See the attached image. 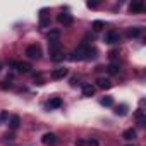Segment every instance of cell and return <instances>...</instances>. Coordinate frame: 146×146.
Instances as JSON below:
<instances>
[{
	"label": "cell",
	"instance_id": "3957f363",
	"mask_svg": "<svg viewBox=\"0 0 146 146\" xmlns=\"http://www.w3.org/2000/svg\"><path fill=\"white\" fill-rule=\"evenodd\" d=\"M26 55L29 57V58H40L41 57V48H40V45H29L28 48H26Z\"/></svg>",
	"mask_w": 146,
	"mask_h": 146
},
{
	"label": "cell",
	"instance_id": "ba28073f",
	"mask_svg": "<svg viewBox=\"0 0 146 146\" xmlns=\"http://www.w3.org/2000/svg\"><path fill=\"white\" fill-rule=\"evenodd\" d=\"M41 141H43V144H50V146H52V144H57V143H58V137H57L53 132H46Z\"/></svg>",
	"mask_w": 146,
	"mask_h": 146
},
{
	"label": "cell",
	"instance_id": "d4e9b609",
	"mask_svg": "<svg viewBox=\"0 0 146 146\" xmlns=\"http://www.w3.org/2000/svg\"><path fill=\"white\" fill-rule=\"evenodd\" d=\"M88 146H98V141L96 139H90L88 141Z\"/></svg>",
	"mask_w": 146,
	"mask_h": 146
},
{
	"label": "cell",
	"instance_id": "30bf717a",
	"mask_svg": "<svg viewBox=\"0 0 146 146\" xmlns=\"http://www.w3.org/2000/svg\"><path fill=\"white\" fill-rule=\"evenodd\" d=\"M96 84H98V88H102V90L112 88V81H110V79H105V78H98V79H96Z\"/></svg>",
	"mask_w": 146,
	"mask_h": 146
},
{
	"label": "cell",
	"instance_id": "44dd1931",
	"mask_svg": "<svg viewBox=\"0 0 146 146\" xmlns=\"http://www.w3.org/2000/svg\"><path fill=\"white\" fill-rule=\"evenodd\" d=\"M58 31L55 29V31H50V35H48V40H58Z\"/></svg>",
	"mask_w": 146,
	"mask_h": 146
},
{
	"label": "cell",
	"instance_id": "d6986e66",
	"mask_svg": "<svg viewBox=\"0 0 146 146\" xmlns=\"http://www.w3.org/2000/svg\"><path fill=\"white\" fill-rule=\"evenodd\" d=\"M103 107H112L113 105V98L112 96H105V98H102V102H100Z\"/></svg>",
	"mask_w": 146,
	"mask_h": 146
},
{
	"label": "cell",
	"instance_id": "4316f807",
	"mask_svg": "<svg viewBox=\"0 0 146 146\" xmlns=\"http://www.w3.org/2000/svg\"><path fill=\"white\" fill-rule=\"evenodd\" d=\"M4 119H7V113H5V112H2V113H0V122H2Z\"/></svg>",
	"mask_w": 146,
	"mask_h": 146
},
{
	"label": "cell",
	"instance_id": "ffe728a7",
	"mask_svg": "<svg viewBox=\"0 0 146 146\" xmlns=\"http://www.w3.org/2000/svg\"><path fill=\"white\" fill-rule=\"evenodd\" d=\"M115 113L117 115H125L127 113V105H119L117 110H115Z\"/></svg>",
	"mask_w": 146,
	"mask_h": 146
},
{
	"label": "cell",
	"instance_id": "e0dca14e",
	"mask_svg": "<svg viewBox=\"0 0 146 146\" xmlns=\"http://www.w3.org/2000/svg\"><path fill=\"white\" fill-rule=\"evenodd\" d=\"M107 70L110 72V74H119V70H120V67H119V64H110L108 67H107Z\"/></svg>",
	"mask_w": 146,
	"mask_h": 146
},
{
	"label": "cell",
	"instance_id": "5b68a950",
	"mask_svg": "<svg viewBox=\"0 0 146 146\" xmlns=\"http://www.w3.org/2000/svg\"><path fill=\"white\" fill-rule=\"evenodd\" d=\"M57 21H58L60 24H64V26H70L72 23H74V17H72L70 14H67V12H62V14H58Z\"/></svg>",
	"mask_w": 146,
	"mask_h": 146
},
{
	"label": "cell",
	"instance_id": "603a6c76",
	"mask_svg": "<svg viewBox=\"0 0 146 146\" xmlns=\"http://www.w3.org/2000/svg\"><path fill=\"white\" fill-rule=\"evenodd\" d=\"M98 4H100L98 0H90V2H88V7H90V9H95V7H98Z\"/></svg>",
	"mask_w": 146,
	"mask_h": 146
},
{
	"label": "cell",
	"instance_id": "7a4b0ae2",
	"mask_svg": "<svg viewBox=\"0 0 146 146\" xmlns=\"http://www.w3.org/2000/svg\"><path fill=\"white\" fill-rule=\"evenodd\" d=\"M48 52H50L52 60H55V62H58V60L64 58V55H62V45H60L58 40H48Z\"/></svg>",
	"mask_w": 146,
	"mask_h": 146
},
{
	"label": "cell",
	"instance_id": "484cf974",
	"mask_svg": "<svg viewBox=\"0 0 146 146\" xmlns=\"http://www.w3.org/2000/svg\"><path fill=\"white\" fill-rule=\"evenodd\" d=\"M76 144H78V146H84V144H86V143H84V141H83V139H78V141H76Z\"/></svg>",
	"mask_w": 146,
	"mask_h": 146
},
{
	"label": "cell",
	"instance_id": "8992f818",
	"mask_svg": "<svg viewBox=\"0 0 146 146\" xmlns=\"http://www.w3.org/2000/svg\"><path fill=\"white\" fill-rule=\"evenodd\" d=\"M129 11L132 14H141V12H144V4L141 2V0H136V2H132L129 5Z\"/></svg>",
	"mask_w": 146,
	"mask_h": 146
},
{
	"label": "cell",
	"instance_id": "277c9868",
	"mask_svg": "<svg viewBox=\"0 0 146 146\" xmlns=\"http://www.w3.org/2000/svg\"><path fill=\"white\" fill-rule=\"evenodd\" d=\"M119 41H120V35H119L117 31H108V33L105 35V43L115 45V43H119Z\"/></svg>",
	"mask_w": 146,
	"mask_h": 146
},
{
	"label": "cell",
	"instance_id": "9a60e30c",
	"mask_svg": "<svg viewBox=\"0 0 146 146\" xmlns=\"http://www.w3.org/2000/svg\"><path fill=\"white\" fill-rule=\"evenodd\" d=\"M60 105H62V100H60L58 96H53V98L48 102V107H50V108H58Z\"/></svg>",
	"mask_w": 146,
	"mask_h": 146
},
{
	"label": "cell",
	"instance_id": "4fadbf2b",
	"mask_svg": "<svg viewBox=\"0 0 146 146\" xmlns=\"http://www.w3.org/2000/svg\"><path fill=\"white\" fill-rule=\"evenodd\" d=\"M19 124H21L19 115H12V117L9 119V127H11V129H14V131H16V129L19 127Z\"/></svg>",
	"mask_w": 146,
	"mask_h": 146
},
{
	"label": "cell",
	"instance_id": "9c48e42d",
	"mask_svg": "<svg viewBox=\"0 0 146 146\" xmlns=\"http://www.w3.org/2000/svg\"><path fill=\"white\" fill-rule=\"evenodd\" d=\"M67 69L65 67H58V69H53V72H52V78L53 79H64L65 76H67Z\"/></svg>",
	"mask_w": 146,
	"mask_h": 146
},
{
	"label": "cell",
	"instance_id": "8fae6325",
	"mask_svg": "<svg viewBox=\"0 0 146 146\" xmlns=\"http://www.w3.org/2000/svg\"><path fill=\"white\" fill-rule=\"evenodd\" d=\"M83 95L84 96H93L95 95V86L91 83H84L83 84Z\"/></svg>",
	"mask_w": 146,
	"mask_h": 146
},
{
	"label": "cell",
	"instance_id": "ac0fdd59",
	"mask_svg": "<svg viewBox=\"0 0 146 146\" xmlns=\"http://www.w3.org/2000/svg\"><path fill=\"white\" fill-rule=\"evenodd\" d=\"M103 26H105V23H103V21H95V23L91 24L93 31H102V29H103Z\"/></svg>",
	"mask_w": 146,
	"mask_h": 146
},
{
	"label": "cell",
	"instance_id": "7402d4cb",
	"mask_svg": "<svg viewBox=\"0 0 146 146\" xmlns=\"http://www.w3.org/2000/svg\"><path fill=\"white\" fill-rule=\"evenodd\" d=\"M50 24V19H46V17H41V21H40V26L41 28H46Z\"/></svg>",
	"mask_w": 146,
	"mask_h": 146
},
{
	"label": "cell",
	"instance_id": "52a82bcc",
	"mask_svg": "<svg viewBox=\"0 0 146 146\" xmlns=\"http://www.w3.org/2000/svg\"><path fill=\"white\" fill-rule=\"evenodd\" d=\"M12 67H14L17 72H23V74H26V72L31 70V65L26 64V62H12Z\"/></svg>",
	"mask_w": 146,
	"mask_h": 146
},
{
	"label": "cell",
	"instance_id": "cb8c5ba5",
	"mask_svg": "<svg viewBox=\"0 0 146 146\" xmlns=\"http://www.w3.org/2000/svg\"><path fill=\"white\" fill-rule=\"evenodd\" d=\"M108 57H110L112 60H115V58L119 57V53H117V52H110V53H108Z\"/></svg>",
	"mask_w": 146,
	"mask_h": 146
},
{
	"label": "cell",
	"instance_id": "6da1fadb",
	"mask_svg": "<svg viewBox=\"0 0 146 146\" xmlns=\"http://www.w3.org/2000/svg\"><path fill=\"white\" fill-rule=\"evenodd\" d=\"M95 57H96V50L88 46V45H81L78 50H74L72 55H70L72 60H91Z\"/></svg>",
	"mask_w": 146,
	"mask_h": 146
},
{
	"label": "cell",
	"instance_id": "83f0119b",
	"mask_svg": "<svg viewBox=\"0 0 146 146\" xmlns=\"http://www.w3.org/2000/svg\"><path fill=\"white\" fill-rule=\"evenodd\" d=\"M0 69H2V64H0Z\"/></svg>",
	"mask_w": 146,
	"mask_h": 146
},
{
	"label": "cell",
	"instance_id": "2e32d148",
	"mask_svg": "<svg viewBox=\"0 0 146 146\" xmlns=\"http://www.w3.org/2000/svg\"><path fill=\"white\" fill-rule=\"evenodd\" d=\"M136 117H137V124H139L141 127H144V125H146V117H144L143 110H139V112L136 113Z\"/></svg>",
	"mask_w": 146,
	"mask_h": 146
},
{
	"label": "cell",
	"instance_id": "7c38bea8",
	"mask_svg": "<svg viewBox=\"0 0 146 146\" xmlns=\"http://www.w3.org/2000/svg\"><path fill=\"white\" fill-rule=\"evenodd\" d=\"M141 33H143L141 28H129V29L125 31L127 38H137V36H141Z\"/></svg>",
	"mask_w": 146,
	"mask_h": 146
},
{
	"label": "cell",
	"instance_id": "5bb4252c",
	"mask_svg": "<svg viewBox=\"0 0 146 146\" xmlns=\"http://www.w3.org/2000/svg\"><path fill=\"white\" fill-rule=\"evenodd\" d=\"M122 136H124L125 141H134V139H136V131H134V129H125Z\"/></svg>",
	"mask_w": 146,
	"mask_h": 146
}]
</instances>
